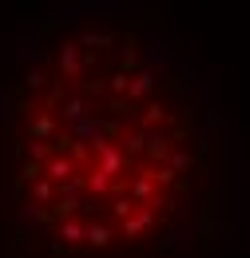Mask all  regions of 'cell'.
Listing matches in <instances>:
<instances>
[{"mask_svg": "<svg viewBox=\"0 0 250 258\" xmlns=\"http://www.w3.org/2000/svg\"><path fill=\"white\" fill-rule=\"evenodd\" d=\"M215 131L127 16L56 20L4 99L12 258H195L211 238Z\"/></svg>", "mask_w": 250, "mask_h": 258, "instance_id": "cell-1", "label": "cell"}]
</instances>
